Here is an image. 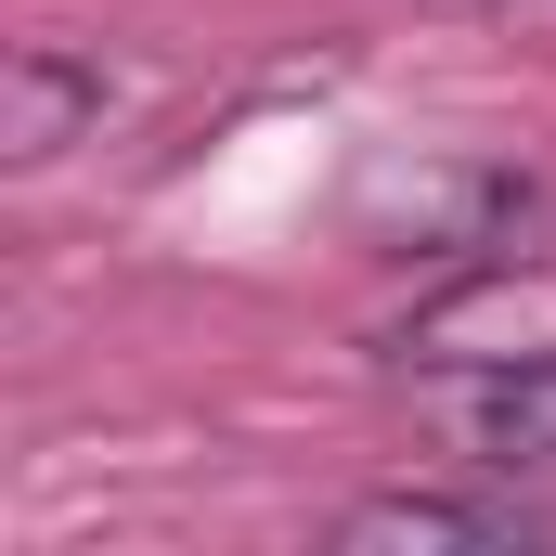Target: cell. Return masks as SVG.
I'll return each instance as SVG.
<instances>
[{
    "instance_id": "1",
    "label": "cell",
    "mask_w": 556,
    "mask_h": 556,
    "mask_svg": "<svg viewBox=\"0 0 556 556\" xmlns=\"http://www.w3.org/2000/svg\"><path fill=\"white\" fill-rule=\"evenodd\" d=\"M518 207H531L518 168H415V181L376 207V233H389V260H466V247L518 233Z\"/></svg>"
},
{
    "instance_id": "2",
    "label": "cell",
    "mask_w": 556,
    "mask_h": 556,
    "mask_svg": "<svg viewBox=\"0 0 556 556\" xmlns=\"http://www.w3.org/2000/svg\"><path fill=\"white\" fill-rule=\"evenodd\" d=\"M350 556H531V518L518 505H453V492H376L337 518Z\"/></svg>"
},
{
    "instance_id": "3",
    "label": "cell",
    "mask_w": 556,
    "mask_h": 556,
    "mask_svg": "<svg viewBox=\"0 0 556 556\" xmlns=\"http://www.w3.org/2000/svg\"><path fill=\"white\" fill-rule=\"evenodd\" d=\"M78 130H104V65H78V52L26 39V52H13V78H0V155H13V168H52Z\"/></svg>"
},
{
    "instance_id": "4",
    "label": "cell",
    "mask_w": 556,
    "mask_h": 556,
    "mask_svg": "<svg viewBox=\"0 0 556 556\" xmlns=\"http://www.w3.org/2000/svg\"><path fill=\"white\" fill-rule=\"evenodd\" d=\"M453 440H466V466H556V350H518V363H492L466 402H453Z\"/></svg>"
}]
</instances>
